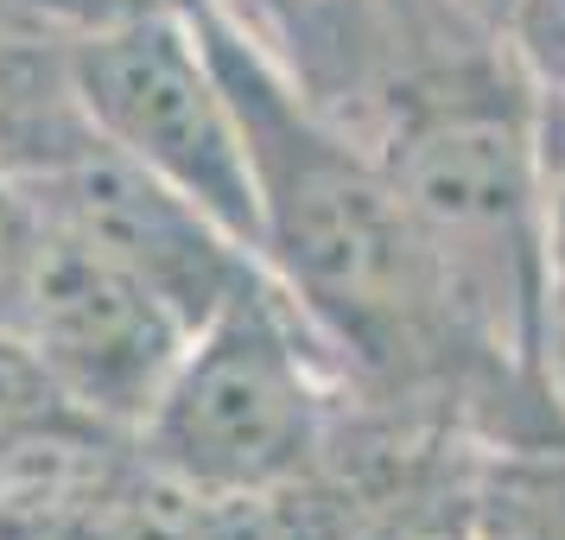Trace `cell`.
<instances>
[{
	"instance_id": "cell-1",
	"label": "cell",
	"mask_w": 565,
	"mask_h": 540,
	"mask_svg": "<svg viewBox=\"0 0 565 540\" xmlns=\"http://www.w3.org/2000/svg\"><path fill=\"white\" fill-rule=\"evenodd\" d=\"M198 27L255 147L260 261L306 311V325L401 388L470 357L382 153L311 115L280 83V71L235 39V27Z\"/></svg>"
},
{
	"instance_id": "cell-4",
	"label": "cell",
	"mask_w": 565,
	"mask_h": 540,
	"mask_svg": "<svg viewBox=\"0 0 565 540\" xmlns=\"http://www.w3.org/2000/svg\"><path fill=\"white\" fill-rule=\"evenodd\" d=\"M71 89L115 153L191 198L260 261L255 147L198 13L159 7L89 27L71 45Z\"/></svg>"
},
{
	"instance_id": "cell-6",
	"label": "cell",
	"mask_w": 565,
	"mask_h": 540,
	"mask_svg": "<svg viewBox=\"0 0 565 540\" xmlns=\"http://www.w3.org/2000/svg\"><path fill=\"white\" fill-rule=\"evenodd\" d=\"M39 204L52 210V223H64L71 235L115 255L128 274H140L191 331L255 274V255L223 223H210L191 198L159 184L128 153H115L89 121L45 166Z\"/></svg>"
},
{
	"instance_id": "cell-5",
	"label": "cell",
	"mask_w": 565,
	"mask_h": 540,
	"mask_svg": "<svg viewBox=\"0 0 565 540\" xmlns=\"http://www.w3.org/2000/svg\"><path fill=\"white\" fill-rule=\"evenodd\" d=\"M13 331L26 337L45 382L64 388L71 401L108 420H147L166 375L179 369L191 325L96 242L71 235L64 223H45Z\"/></svg>"
},
{
	"instance_id": "cell-8",
	"label": "cell",
	"mask_w": 565,
	"mask_h": 540,
	"mask_svg": "<svg viewBox=\"0 0 565 540\" xmlns=\"http://www.w3.org/2000/svg\"><path fill=\"white\" fill-rule=\"evenodd\" d=\"M502 45L534 89L546 134H565V0H509Z\"/></svg>"
},
{
	"instance_id": "cell-7",
	"label": "cell",
	"mask_w": 565,
	"mask_h": 540,
	"mask_svg": "<svg viewBox=\"0 0 565 540\" xmlns=\"http://www.w3.org/2000/svg\"><path fill=\"white\" fill-rule=\"evenodd\" d=\"M470 540H565V445H514L470 489Z\"/></svg>"
},
{
	"instance_id": "cell-10",
	"label": "cell",
	"mask_w": 565,
	"mask_h": 540,
	"mask_svg": "<svg viewBox=\"0 0 565 540\" xmlns=\"http://www.w3.org/2000/svg\"><path fill=\"white\" fill-rule=\"evenodd\" d=\"M553 153V299H546V388L565 401V134H546Z\"/></svg>"
},
{
	"instance_id": "cell-2",
	"label": "cell",
	"mask_w": 565,
	"mask_h": 540,
	"mask_svg": "<svg viewBox=\"0 0 565 540\" xmlns=\"http://www.w3.org/2000/svg\"><path fill=\"white\" fill-rule=\"evenodd\" d=\"M382 166L433 255L438 293L470 357L546 375L553 299V153L527 77L433 71L394 96Z\"/></svg>"
},
{
	"instance_id": "cell-3",
	"label": "cell",
	"mask_w": 565,
	"mask_h": 540,
	"mask_svg": "<svg viewBox=\"0 0 565 540\" xmlns=\"http://www.w3.org/2000/svg\"><path fill=\"white\" fill-rule=\"evenodd\" d=\"M306 311L260 274L235 286L198 331L184 337L179 369L166 375L147 445L191 489L255 496L299 477L324 433L318 350L299 331Z\"/></svg>"
},
{
	"instance_id": "cell-9",
	"label": "cell",
	"mask_w": 565,
	"mask_h": 540,
	"mask_svg": "<svg viewBox=\"0 0 565 540\" xmlns=\"http://www.w3.org/2000/svg\"><path fill=\"white\" fill-rule=\"evenodd\" d=\"M45 204L39 191L0 179V331L20 325V306H26L32 267H39V242H45Z\"/></svg>"
}]
</instances>
